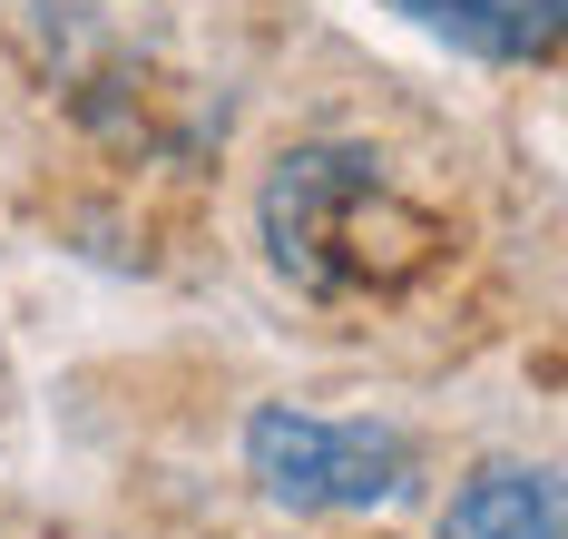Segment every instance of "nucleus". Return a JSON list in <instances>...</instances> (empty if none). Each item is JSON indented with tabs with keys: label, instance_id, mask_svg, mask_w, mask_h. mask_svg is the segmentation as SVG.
Returning a JSON list of instances; mask_svg holds the SVG:
<instances>
[{
	"label": "nucleus",
	"instance_id": "2",
	"mask_svg": "<svg viewBox=\"0 0 568 539\" xmlns=\"http://www.w3.org/2000/svg\"><path fill=\"white\" fill-rule=\"evenodd\" d=\"M245 471L284 510H383L412 490V441L393 421H314L294 403H265L245 421Z\"/></svg>",
	"mask_w": 568,
	"mask_h": 539
},
{
	"label": "nucleus",
	"instance_id": "4",
	"mask_svg": "<svg viewBox=\"0 0 568 539\" xmlns=\"http://www.w3.org/2000/svg\"><path fill=\"white\" fill-rule=\"evenodd\" d=\"M393 10H412L422 30H442L480 60H549L568 0H393Z\"/></svg>",
	"mask_w": 568,
	"mask_h": 539
},
{
	"label": "nucleus",
	"instance_id": "3",
	"mask_svg": "<svg viewBox=\"0 0 568 539\" xmlns=\"http://www.w3.org/2000/svg\"><path fill=\"white\" fill-rule=\"evenodd\" d=\"M432 539H559V471H539V461L470 471Z\"/></svg>",
	"mask_w": 568,
	"mask_h": 539
},
{
	"label": "nucleus",
	"instance_id": "1",
	"mask_svg": "<svg viewBox=\"0 0 568 539\" xmlns=\"http://www.w3.org/2000/svg\"><path fill=\"white\" fill-rule=\"evenodd\" d=\"M265 245L304 295H393L442 255V226L393 196L373 148L324 138L265 177Z\"/></svg>",
	"mask_w": 568,
	"mask_h": 539
}]
</instances>
